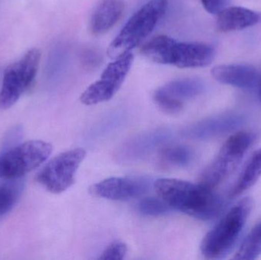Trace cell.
<instances>
[{"mask_svg":"<svg viewBox=\"0 0 261 260\" xmlns=\"http://www.w3.org/2000/svg\"><path fill=\"white\" fill-rule=\"evenodd\" d=\"M41 61V51L33 48L16 62L9 64L4 71L0 90V110L13 106L35 83Z\"/></svg>","mask_w":261,"mask_h":260,"instance_id":"obj_7","label":"cell"},{"mask_svg":"<svg viewBox=\"0 0 261 260\" xmlns=\"http://www.w3.org/2000/svg\"><path fill=\"white\" fill-rule=\"evenodd\" d=\"M158 90L173 100L184 104L186 100L202 94L205 85L199 79L187 78L167 82Z\"/></svg>","mask_w":261,"mask_h":260,"instance_id":"obj_16","label":"cell"},{"mask_svg":"<svg viewBox=\"0 0 261 260\" xmlns=\"http://www.w3.org/2000/svg\"><path fill=\"white\" fill-rule=\"evenodd\" d=\"M124 0H101L95 7L90 19V30L94 35H101L119 21L125 10Z\"/></svg>","mask_w":261,"mask_h":260,"instance_id":"obj_14","label":"cell"},{"mask_svg":"<svg viewBox=\"0 0 261 260\" xmlns=\"http://www.w3.org/2000/svg\"><path fill=\"white\" fill-rule=\"evenodd\" d=\"M202 6L207 12L218 15L223 10L227 4V0H201Z\"/></svg>","mask_w":261,"mask_h":260,"instance_id":"obj_24","label":"cell"},{"mask_svg":"<svg viewBox=\"0 0 261 260\" xmlns=\"http://www.w3.org/2000/svg\"><path fill=\"white\" fill-rule=\"evenodd\" d=\"M141 53L156 64L178 68H198L211 64L216 50L205 43L179 42L167 35H158L141 47Z\"/></svg>","mask_w":261,"mask_h":260,"instance_id":"obj_2","label":"cell"},{"mask_svg":"<svg viewBox=\"0 0 261 260\" xmlns=\"http://www.w3.org/2000/svg\"><path fill=\"white\" fill-rule=\"evenodd\" d=\"M246 122L245 116L239 113H225L208 118L184 128L182 134L186 138L207 140L234 132Z\"/></svg>","mask_w":261,"mask_h":260,"instance_id":"obj_12","label":"cell"},{"mask_svg":"<svg viewBox=\"0 0 261 260\" xmlns=\"http://www.w3.org/2000/svg\"><path fill=\"white\" fill-rule=\"evenodd\" d=\"M261 177V148L247 163L237 183L231 192V196L237 197L251 189Z\"/></svg>","mask_w":261,"mask_h":260,"instance_id":"obj_18","label":"cell"},{"mask_svg":"<svg viewBox=\"0 0 261 260\" xmlns=\"http://www.w3.org/2000/svg\"><path fill=\"white\" fill-rule=\"evenodd\" d=\"M151 182L146 177H112L92 186L96 196L113 201H129L140 198L150 190Z\"/></svg>","mask_w":261,"mask_h":260,"instance_id":"obj_11","label":"cell"},{"mask_svg":"<svg viewBox=\"0 0 261 260\" xmlns=\"http://www.w3.org/2000/svg\"><path fill=\"white\" fill-rule=\"evenodd\" d=\"M128 251L126 244L122 241H116L109 244L102 252L99 259L121 260L125 258Z\"/></svg>","mask_w":261,"mask_h":260,"instance_id":"obj_23","label":"cell"},{"mask_svg":"<svg viewBox=\"0 0 261 260\" xmlns=\"http://www.w3.org/2000/svg\"><path fill=\"white\" fill-rule=\"evenodd\" d=\"M255 139V134L249 131H239L231 135L204 169L199 183L215 189L236 171Z\"/></svg>","mask_w":261,"mask_h":260,"instance_id":"obj_5","label":"cell"},{"mask_svg":"<svg viewBox=\"0 0 261 260\" xmlns=\"http://www.w3.org/2000/svg\"><path fill=\"white\" fill-rule=\"evenodd\" d=\"M24 188L21 179L0 183V218L6 216L18 203Z\"/></svg>","mask_w":261,"mask_h":260,"instance_id":"obj_19","label":"cell"},{"mask_svg":"<svg viewBox=\"0 0 261 260\" xmlns=\"http://www.w3.org/2000/svg\"><path fill=\"white\" fill-rule=\"evenodd\" d=\"M261 22V12L247 8L232 6L225 8L218 14V29L229 32L252 27Z\"/></svg>","mask_w":261,"mask_h":260,"instance_id":"obj_15","label":"cell"},{"mask_svg":"<svg viewBox=\"0 0 261 260\" xmlns=\"http://www.w3.org/2000/svg\"><path fill=\"white\" fill-rule=\"evenodd\" d=\"M138 209L141 215L149 217L161 216L173 210L160 196L142 198L138 203Z\"/></svg>","mask_w":261,"mask_h":260,"instance_id":"obj_21","label":"cell"},{"mask_svg":"<svg viewBox=\"0 0 261 260\" xmlns=\"http://www.w3.org/2000/svg\"><path fill=\"white\" fill-rule=\"evenodd\" d=\"M261 255V223L246 237L234 256L236 259H255Z\"/></svg>","mask_w":261,"mask_h":260,"instance_id":"obj_20","label":"cell"},{"mask_svg":"<svg viewBox=\"0 0 261 260\" xmlns=\"http://www.w3.org/2000/svg\"><path fill=\"white\" fill-rule=\"evenodd\" d=\"M160 163L166 167L184 168L191 164L195 152L190 147L167 143L159 150Z\"/></svg>","mask_w":261,"mask_h":260,"instance_id":"obj_17","label":"cell"},{"mask_svg":"<svg viewBox=\"0 0 261 260\" xmlns=\"http://www.w3.org/2000/svg\"><path fill=\"white\" fill-rule=\"evenodd\" d=\"M252 206L253 201L250 197L241 200L205 235L200 250L206 259H223L231 253L245 227Z\"/></svg>","mask_w":261,"mask_h":260,"instance_id":"obj_3","label":"cell"},{"mask_svg":"<svg viewBox=\"0 0 261 260\" xmlns=\"http://www.w3.org/2000/svg\"><path fill=\"white\" fill-rule=\"evenodd\" d=\"M153 99L156 105L167 114H177L184 108V104L173 100L158 89L153 93Z\"/></svg>","mask_w":261,"mask_h":260,"instance_id":"obj_22","label":"cell"},{"mask_svg":"<svg viewBox=\"0 0 261 260\" xmlns=\"http://www.w3.org/2000/svg\"><path fill=\"white\" fill-rule=\"evenodd\" d=\"M133 61V54L128 53L110 63L100 79L82 93L81 102L86 105H93L113 99L123 84Z\"/></svg>","mask_w":261,"mask_h":260,"instance_id":"obj_9","label":"cell"},{"mask_svg":"<svg viewBox=\"0 0 261 260\" xmlns=\"http://www.w3.org/2000/svg\"><path fill=\"white\" fill-rule=\"evenodd\" d=\"M211 73L218 82L240 89L254 88L258 85L260 79L255 67L245 64L216 66Z\"/></svg>","mask_w":261,"mask_h":260,"instance_id":"obj_13","label":"cell"},{"mask_svg":"<svg viewBox=\"0 0 261 260\" xmlns=\"http://www.w3.org/2000/svg\"><path fill=\"white\" fill-rule=\"evenodd\" d=\"M52 145L41 140H28L0 154V179L18 180L40 167L52 153Z\"/></svg>","mask_w":261,"mask_h":260,"instance_id":"obj_6","label":"cell"},{"mask_svg":"<svg viewBox=\"0 0 261 260\" xmlns=\"http://www.w3.org/2000/svg\"><path fill=\"white\" fill-rule=\"evenodd\" d=\"M155 191L172 209L202 221L214 219L223 209L222 197L214 189L176 179L155 181Z\"/></svg>","mask_w":261,"mask_h":260,"instance_id":"obj_1","label":"cell"},{"mask_svg":"<svg viewBox=\"0 0 261 260\" xmlns=\"http://www.w3.org/2000/svg\"><path fill=\"white\" fill-rule=\"evenodd\" d=\"M171 137V131L164 128L140 133L118 147L114 153L115 160L124 164L142 161L168 143Z\"/></svg>","mask_w":261,"mask_h":260,"instance_id":"obj_10","label":"cell"},{"mask_svg":"<svg viewBox=\"0 0 261 260\" xmlns=\"http://www.w3.org/2000/svg\"><path fill=\"white\" fill-rule=\"evenodd\" d=\"M167 0H150L133 14L112 41L107 54L112 59L130 53L149 36L167 12Z\"/></svg>","mask_w":261,"mask_h":260,"instance_id":"obj_4","label":"cell"},{"mask_svg":"<svg viewBox=\"0 0 261 260\" xmlns=\"http://www.w3.org/2000/svg\"><path fill=\"white\" fill-rule=\"evenodd\" d=\"M86 155L84 148H75L58 154L39 171L37 182L51 193L65 192L75 183L76 172Z\"/></svg>","mask_w":261,"mask_h":260,"instance_id":"obj_8","label":"cell"}]
</instances>
